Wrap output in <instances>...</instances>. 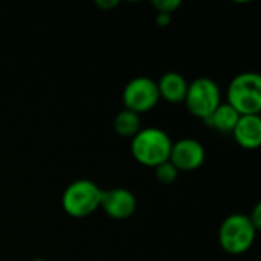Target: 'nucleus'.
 Instances as JSON below:
<instances>
[{
  "label": "nucleus",
  "instance_id": "1",
  "mask_svg": "<svg viewBox=\"0 0 261 261\" xmlns=\"http://www.w3.org/2000/svg\"><path fill=\"white\" fill-rule=\"evenodd\" d=\"M171 145L173 142L164 130L156 127L141 128L132 138V154L141 165L156 168L170 159Z\"/></svg>",
  "mask_w": 261,
  "mask_h": 261
},
{
  "label": "nucleus",
  "instance_id": "2",
  "mask_svg": "<svg viewBox=\"0 0 261 261\" xmlns=\"http://www.w3.org/2000/svg\"><path fill=\"white\" fill-rule=\"evenodd\" d=\"M102 190L92 180L80 179L67 185L61 197V206L66 214L83 219L101 208Z\"/></svg>",
  "mask_w": 261,
  "mask_h": 261
},
{
  "label": "nucleus",
  "instance_id": "3",
  "mask_svg": "<svg viewBox=\"0 0 261 261\" xmlns=\"http://www.w3.org/2000/svg\"><path fill=\"white\" fill-rule=\"evenodd\" d=\"M228 104L240 115H260L261 76L255 72L237 75L228 87Z\"/></svg>",
  "mask_w": 261,
  "mask_h": 261
},
{
  "label": "nucleus",
  "instance_id": "4",
  "mask_svg": "<svg viewBox=\"0 0 261 261\" xmlns=\"http://www.w3.org/2000/svg\"><path fill=\"white\" fill-rule=\"evenodd\" d=\"M257 229L245 214H232L226 217L219 229V243L223 251L232 255L245 254L255 242Z\"/></svg>",
  "mask_w": 261,
  "mask_h": 261
},
{
  "label": "nucleus",
  "instance_id": "5",
  "mask_svg": "<svg viewBox=\"0 0 261 261\" xmlns=\"http://www.w3.org/2000/svg\"><path fill=\"white\" fill-rule=\"evenodd\" d=\"M184 102L187 104L193 116L205 121L222 104L220 89L210 78H197L188 84V90Z\"/></svg>",
  "mask_w": 261,
  "mask_h": 261
},
{
  "label": "nucleus",
  "instance_id": "6",
  "mask_svg": "<svg viewBox=\"0 0 261 261\" xmlns=\"http://www.w3.org/2000/svg\"><path fill=\"white\" fill-rule=\"evenodd\" d=\"M161 99L158 84L151 78L138 76L127 83L122 92V102L127 110L141 115L156 107Z\"/></svg>",
  "mask_w": 261,
  "mask_h": 261
},
{
  "label": "nucleus",
  "instance_id": "7",
  "mask_svg": "<svg viewBox=\"0 0 261 261\" xmlns=\"http://www.w3.org/2000/svg\"><path fill=\"white\" fill-rule=\"evenodd\" d=\"M168 161L177 168V171H194L205 162V148L199 141L184 138L171 145Z\"/></svg>",
  "mask_w": 261,
  "mask_h": 261
},
{
  "label": "nucleus",
  "instance_id": "8",
  "mask_svg": "<svg viewBox=\"0 0 261 261\" xmlns=\"http://www.w3.org/2000/svg\"><path fill=\"white\" fill-rule=\"evenodd\" d=\"M136 206V197L125 188H112L102 191L101 208L113 220H127L135 214Z\"/></svg>",
  "mask_w": 261,
  "mask_h": 261
},
{
  "label": "nucleus",
  "instance_id": "9",
  "mask_svg": "<svg viewBox=\"0 0 261 261\" xmlns=\"http://www.w3.org/2000/svg\"><path fill=\"white\" fill-rule=\"evenodd\" d=\"M234 139L246 150H257L261 145V118L260 115L240 116L234 130Z\"/></svg>",
  "mask_w": 261,
  "mask_h": 261
},
{
  "label": "nucleus",
  "instance_id": "10",
  "mask_svg": "<svg viewBox=\"0 0 261 261\" xmlns=\"http://www.w3.org/2000/svg\"><path fill=\"white\" fill-rule=\"evenodd\" d=\"M158 84L159 96L164 98L168 102L179 104L185 101L187 90H188V83L187 80L177 73V72H167Z\"/></svg>",
  "mask_w": 261,
  "mask_h": 261
},
{
  "label": "nucleus",
  "instance_id": "11",
  "mask_svg": "<svg viewBox=\"0 0 261 261\" xmlns=\"http://www.w3.org/2000/svg\"><path fill=\"white\" fill-rule=\"evenodd\" d=\"M240 115L228 104H220L206 119H205V124L211 128H216L219 132H223V133H232L237 121H239Z\"/></svg>",
  "mask_w": 261,
  "mask_h": 261
},
{
  "label": "nucleus",
  "instance_id": "12",
  "mask_svg": "<svg viewBox=\"0 0 261 261\" xmlns=\"http://www.w3.org/2000/svg\"><path fill=\"white\" fill-rule=\"evenodd\" d=\"M113 128L122 138H133L141 130V116L124 109L115 116Z\"/></svg>",
  "mask_w": 261,
  "mask_h": 261
},
{
  "label": "nucleus",
  "instance_id": "13",
  "mask_svg": "<svg viewBox=\"0 0 261 261\" xmlns=\"http://www.w3.org/2000/svg\"><path fill=\"white\" fill-rule=\"evenodd\" d=\"M154 173H156V179H158L162 185H171V184H174L176 179H177V176H179L177 168H176L170 161H167V162L158 165V167L154 168Z\"/></svg>",
  "mask_w": 261,
  "mask_h": 261
},
{
  "label": "nucleus",
  "instance_id": "14",
  "mask_svg": "<svg viewBox=\"0 0 261 261\" xmlns=\"http://www.w3.org/2000/svg\"><path fill=\"white\" fill-rule=\"evenodd\" d=\"M180 5H182L180 0H154V2H153V6L156 8L158 12L170 14V15H171L174 11H177Z\"/></svg>",
  "mask_w": 261,
  "mask_h": 261
},
{
  "label": "nucleus",
  "instance_id": "15",
  "mask_svg": "<svg viewBox=\"0 0 261 261\" xmlns=\"http://www.w3.org/2000/svg\"><path fill=\"white\" fill-rule=\"evenodd\" d=\"M248 217H249L251 223L254 225V228L258 231V229L261 228V203H258V205L254 208L252 214H251V216H248Z\"/></svg>",
  "mask_w": 261,
  "mask_h": 261
},
{
  "label": "nucleus",
  "instance_id": "16",
  "mask_svg": "<svg viewBox=\"0 0 261 261\" xmlns=\"http://www.w3.org/2000/svg\"><path fill=\"white\" fill-rule=\"evenodd\" d=\"M156 23L159 26H168L171 23V15L170 14H162V12H158L156 15Z\"/></svg>",
  "mask_w": 261,
  "mask_h": 261
},
{
  "label": "nucleus",
  "instance_id": "17",
  "mask_svg": "<svg viewBox=\"0 0 261 261\" xmlns=\"http://www.w3.org/2000/svg\"><path fill=\"white\" fill-rule=\"evenodd\" d=\"M118 5V2L116 0H112V2H106V0H98L96 2V6H99L101 9H109V8H115Z\"/></svg>",
  "mask_w": 261,
  "mask_h": 261
},
{
  "label": "nucleus",
  "instance_id": "18",
  "mask_svg": "<svg viewBox=\"0 0 261 261\" xmlns=\"http://www.w3.org/2000/svg\"><path fill=\"white\" fill-rule=\"evenodd\" d=\"M32 261H46V260H43V258H35V260H32Z\"/></svg>",
  "mask_w": 261,
  "mask_h": 261
}]
</instances>
